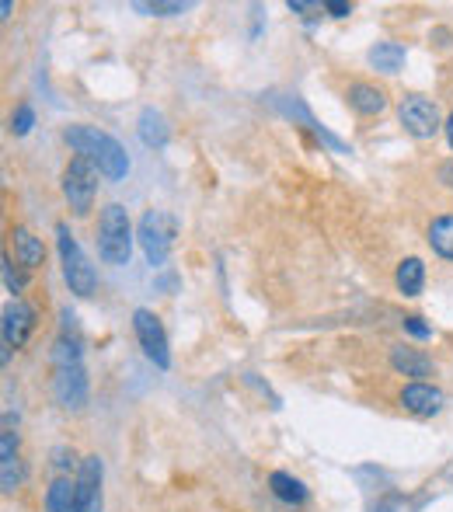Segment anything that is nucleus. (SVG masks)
Instances as JSON below:
<instances>
[{"label":"nucleus","instance_id":"nucleus-1","mask_svg":"<svg viewBox=\"0 0 453 512\" xmlns=\"http://www.w3.org/2000/svg\"><path fill=\"white\" fill-rule=\"evenodd\" d=\"M63 143H67L74 154L88 157V161L102 171V178H109V182H122V178L129 175L126 147H122L112 133H105V129L88 126V122H74V126L63 129Z\"/></svg>","mask_w":453,"mask_h":512},{"label":"nucleus","instance_id":"nucleus-2","mask_svg":"<svg viewBox=\"0 0 453 512\" xmlns=\"http://www.w3.org/2000/svg\"><path fill=\"white\" fill-rule=\"evenodd\" d=\"M98 258L105 265H129L133 258V241H136V230L133 220H129V209L122 203H105L102 213H98Z\"/></svg>","mask_w":453,"mask_h":512},{"label":"nucleus","instance_id":"nucleus-3","mask_svg":"<svg viewBox=\"0 0 453 512\" xmlns=\"http://www.w3.org/2000/svg\"><path fill=\"white\" fill-rule=\"evenodd\" d=\"M56 248H60V265L63 279H67L74 297H95L98 293V272L91 265V258L84 255V248L77 244V237L70 234L67 223H56Z\"/></svg>","mask_w":453,"mask_h":512},{"label":"nucleus","instance_id":"nucleus-4","mask_svg":"<svg viewBox=\"0 0 453 512\" xmlns=\"http://www.w3.org/2000/svg\"><path fill=\"white\" fill-rule=\"evenodd\" d=\"M98 175H102V171H98L95 164H91L88 157H81V154L70 157L67 168H63L60 189H63V199H67L70 213H74L77 220H84V216H88L91 209H95Z\"/></svg>","mask_w":453,"mask_h":512},{"label":"nucleus","instance_id":"nucleus-5","mask_svg":"<svg viewBox=\"0 0 453 512\" xmlns=\"http://www.w3.org/2000/svg\"><path fill=\"white\" fill-rule=\"evenodd\" d=\"M175 234H178V223L171 220L164 209H147L136 223V241H140L143 255H147L150 269H161L168 262V251L175 244Z\"/></svg>","mask_w":453,"mask_h":512},{"label":"nucleus","instance_id":"nucleus-6","mask_svg":"<svg viewBox=\"0 0 453 512\" xmlns=\"http://www.w3.org/2000/svg\"><path fill=\"white\" fill-rule=\"evenodd\" d=\"M398 122L408 136H415V140H433V136L443 129L440 105L426 95H415V91L398 98Z\"/></svg>","mask_w":453,"mask_h":512},{"label":"nucleus","instance_id":"nucleus-7","mask_svg":"<svg viewBox=\"0 0 453 512\" xmlns=\"http://www.w3.org/2000/svg\"><path fill=\"white\" fill-rule=\"evenodd\" d=\"M133 331H136V342H140L143 356H147L157 370H168L171 366V345H168V335H164L161 317L147 307H136L133 310Z\"/></svg>","mask_w":453,"mask_h":512},{"label":"nucleus","instance_id":"nucleus-8","mask_svg":"<svg viewBox=\"0 0 453 512\" xmlns=\"http://www.w3.org/2000/svg\"><path fill=\"white\" fill-rule=\"evenodd\" d=\"M53 398L63 411H84L91 401V384H88V370L84 363L74 366H56L53 377Z\"/></svg>","mask_w":453,"mask_h":512},{"label":"nucleus","instance_id":"nucleus-9","mask_svg":"<svg viewBox=\"0 0 453 512\" xmlns=\"http://www.w3.org/2000/svg\"><path fill=\"white\" fill-rule=\"evenodd\" d=\"M35 324H39V314H35V307L25 304L21 297L4 307V324H0V331H4V352H0L4 366L11 363V349H21V345L32 338Z\"/></svg>","mask_w":453,"mask_h":512},{"label":"nucleus","instance_id":"nucleus-10","mask_svg":"<svg viewBox=\"0 0 453 512\" xmlns=\"http://www.w3.org/2000/svg\"><path fill=\"white\" fill-rule=\"evenodd\" d=\"M77 512H102V457L91 453L77 471Z\"/></svg>","mask_w":453,"mask_h":512},{"label":"nucleus","instance_id":"nucleus-11","mask_svg":"<svg viewBox=\"0 0 453 512\" xmlns=\"http://www.w3.org/2000/svg\"><path fill=\"white\" fill-rule=\"evenodd\" d=\"M398 401H401V408L412 411V415L433 418V415H440V411H443V401H447V398H443L440 387L429 384V380H412V384L401 387Z\"/></svg>","mask_w":453,"mask_h":512},{"label":"nucleus","instance_id":"nucleus-12","mask_svg":"<svg viewBox=\"0 0 453 512\" xmlns=\"http://www.w3.org/2000/svg\"><path fill=\"white\" fill-rule=\"evenodd\" d=\"M345 105H349L356 115H363V119H373V115H384L387 112L391 98H387V91L380 88V84L352 81L349 88H345Z\"/></svg>","mask_w":453,"mask_h":512},{"label":"nucleus","instance_id":"nucleus-13","mask_svg":"<svg viewBox=\"0 0 453 512\" xmlns=\"http://www.w3.org/2000/svg\"><path fill=\"white\" fill-rule=\"evenodd\" d=\"M276 105H279V112H283V115H290V119H297L304 129H311V133L318 136V140L325 143V147H332L335 154H349V147H345V143H342L335 133H328V129L321 126V122L311 115V108H307L304 102H300L297 95H283V98H276Z\"/></svg>","mask_w":453,"mask_h":512},{"label":"nucleus","instance_id":"nucleus-14","mask_svg":"<svg viewBox=\"0 0 453 512\" xmlns=\"http://www.w3.org/2000/svg\"><path fill=\"white\" fill-rule=\"evenodd\" d=\"M387 359H391V370L398 373V377H412V380L433 377V359L422 349H412V345H394Z\"/></svg>","mask_w":453,"mask_h":512},{"label":"nucleus","instance_id":"nucleus-15","mask_svg":"<svg viewBox=\"0 0 453 512\" xmlns=\"http://www.w3.org/2000/svg\"><path fill=\"white\" fill-rule=\"evenodd\" d=\"M11 241H14V258H18L21 269H39V265H46V244L28 227H14Z\"/></svg>","mask_w":453,"mask_h":512},{"label":"nucleus","instance_id":"nucleus-16","mask_svg":"<svg viewBox=\"0 0 453 512\" xmlns=\"http://www.w3.org/2000/svg\"><path fill=\"white\" fill-rule=\"evenodd\" d=\"M394 286H398V293L408 300L422 297V290H426V262L415 255L398 262V269H394Z\"/></svg>","mask_w":453,"mask_h":512},{"label":"nucleus","instance_id":"nucleus-17","mask_svg":"<svg viewBox=\"0 0 453 512\" xmlns=\"http://www.w3.org/2000/svg\"><path fill=\"white\" fill-rule=\"evenodd\" d=\"M46 512H77V478L56 474L46 488Z\"/></svg>","mask_w":453,"mask_h":512},{"label":"nucleus","instance_id":"nucleus-18","mask_svg":"<svg viewBox=\"0 0 453 512\" xmlns=\"http://www.w3.org/2000/svg\"><path fill=\"white\" fill-rule=\"evenodd\" d=\"M269 492L276 495L279 502H286V506H304V502L311 499V488H307L300 478H293V474H286V471H272L269 474Z\"/></svg>","mask_w":453,"mask_h":512},{"label":"nucleus","instance_id":"nucleus-19","mask_svg":"<svg viewBox=\"0 0 453 512\" xmlns=\"http://www.w3.org/2000/svg\"><path fill=\"white\" fill-rule=\"evenodd\" d=\"M426 241L436 255L453 262V213H443V216H433V220H429Z\"/></svg>","mask_w":453,"mask_h":512},{"label":"nucleus","instance_id":"nucleus-20","mask_svg":"<svg viewBox=\"0 0 453 512\" xmlns=\"http://www.w3.org/2000/svg\"><path fill=\"white\" fill-rule=\"evenodd\" d=\"M140 140L147 143V147H154V150L168 147V140H171L168 119H164L161 112H154V108H143V112H140Z\"/></svg>","mask_w":453,"mask_h":512},{"label":"nucleus","instance_id":"nucleus-21","mask_svg":"<svg viewBox=\"0 0 453 512\" xmlns=\"http://www.w3.org/2000/svg\"><path fill=\"white\" fill-rule=\"evenodd\" d=\"M408 53L401 42H377V46L370 49V67L377 70V74H398L401 67H405Z\"/></svg>","mask_w":453,"mask_h":512},{"label":"nucleus","instance_id":"nucleus-22","mask_svg":"<svg viewBox=\"0 0 453 512\" xmlns=\"http://www.w3.org/2000/svg\"><path fill=\"white\" fill-rule=\"evenodd\" d=\"M84 359V349H81V338L70 335V331H63L60 338L53 342V363L56 366H74Z\"/></svg>","mask_w":453,"mask_h":512},{"label":"nucleus","instance_id":"nucleus-23","mask_svg":"<svg viewBox=\"0 0 453 512\" xmlns=\"http://www.w3.org/2000/svg\"><path fill=\"white\" fill-rule=\"evenodd\" d=\"M21 481H25L21 457H0V488H4V495H11L14 488H21Z\"/></svg>","mask_w":453,"mask_h":512},{"label":"nucleus","instance_id":"nucleus-24","mask_svg":"<svg viewBox=\"0 0 453 512\" xmlns=\"http://www.w3.org/2000/svg\"><path fill=\"white\" fill-rule=\"evenodd\" d=\"M189 0H171V4H133V11H140V14H150V18H175V14H185L189 11Z\"/></svg>","mask_w":453,"mask_h":512},{"label":"nucleus","instance_id":"nucleus-25","mask_svg":"<svg viewBox=\"0 0 453 512\" xmlns=\"http://www.w3.org/2000/svg\"><path fill=\"white\" fill-rule=\"evenodd\" d=\"M32 126H35L32 105H18V108H14V115H11V133L14 136H28V133H32Z\"/></svg>","mask_w":453,"mask_h":512},{"label":"nucleus","instance_id":"nucleus-26","mask_svg":"<svg viewBox=\"0 0 453 512\" xmlns=\"http://www.w3.org/2000/svg\"><path fill=\"white\" fill-rule=\"evenodd\" d=\"M4 286H7V293H14V300H18V293L25 290V272L21 269H14V262H11V255H4Z\"/></svg>","mask_w":453,"mask_h":512},{"label":"nucleus","instance_id":"nucleus-27","mask_svg":"<svg viewBox=\"0 0 453 512\" xmlns=\"http://www.w3.org/2000/svg\"><path fill=\"white\" fill-rule=\"evenodd\" d=\"M401 324H405V331H408V335H412V338H419V342H426V338H433V328H429V324L422 321L419 314H408Z\"/></svg>","mask_w":453,"mask_h":512},{"label":"nucleus","instance_id":"nucleus-28","mask_svg":"<svg viewBox=\"0 0 453 512\" xmlns=\"http://www.w3.org/2000/svg\"><path fill=\"white\" fill-rule=\"evenodd\" d=\"M74 464H77V453L70 450V446H56V450H53V467H56V471L67 474Z\"/></svg>","mask_w":453,"mask_h":512},{"label":"nucleus","instance_id":"nucleus-29","mask_svg":"<svg viewBox=\"0 0 453 512\" xmlns=\"http://www.w3.org/2000/svg\"><path fill=\"white\" fill-rule=\"evenodd\" d=\"M436 182H440L447 192H453V157H447V161L436 164Z\"/></svg>","mask_w":453,"mask_h":512},{"label":"nucleus","instance_id":"nucleus-30","mask_svg":"<svg viewBox=\"0 0 453 512\" xmlns=\"http://www.w3.org/2000/svg\"><path fill=\"white\" fill-rule=\"evenodd\" d=\"M325 11L332 14V18H349L352 4H345V0H325Z\"/></svg>","mask_w":453,"mask_h":512},{"label":"nucleus","instance_id":"nucleus-31","mask_svg":"<svg viewBox=\"0 0 453 512\" xmlns=\"http://www.w3.org/2000/svg\"><path fill=\"white\" fill-rule=\"evenodd\" d=\"M443 133H447V143H450V150H453V112H450V119L443 122Z\"/></svg>","mask_w":453,"mask_h":512},{"label":"nucleus","instance_id":"nucleus-32","mask_svg":"<svg viewBox=\"0 0 453 512\" xmlns=\"http://www.w3.org/2000/svg\"><path fill=\"white\" fill-rule=\"evenodd\" d=\"M11 11H14V4H11V0H4V4H0V18H11Z\"/></svg>","mask_w":453,"mask_h":512}]
</instances>
